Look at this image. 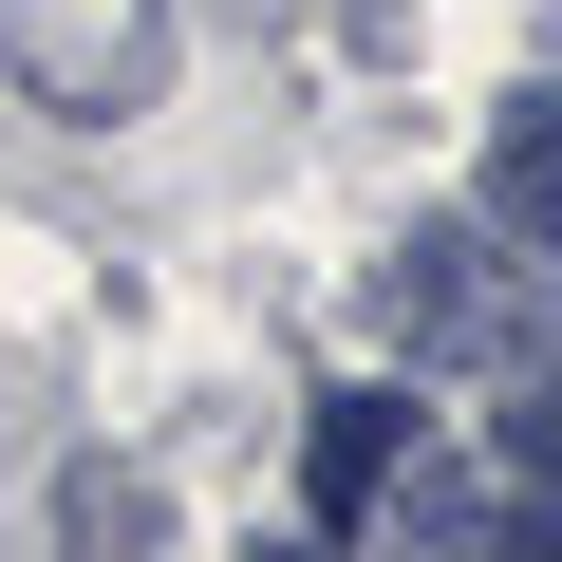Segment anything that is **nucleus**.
Returning <instances> with one entry per match:
<instances>
[{"mask_svg": "<svg viewBox=\"0 0 562 562\" xmlns=\"http://www.w3.org/2000/svg\"><path fill=\"white\" fill-rule=\"evenodd\" d=\"M394 450H413V394H319L301 525H319V543H357V525H375V487H394Z\"/></svg>", "mask_w": 562, "mask_h": 562, "instance_id": "7ed1b4c3", "label": "nucleus"}, {"mask_svg": "<svg viewBox=\"0 0 562 562\" xmlns=\"http://www.w3.org/2000/svg\"><path fill=\"white\" fill-rule=\"evenodd\" d=\"M0 76L76 132H113L169 94V0H0Z\"/></svg>", "mask_w": 562, "mask_h": 562, "instance_id": "f03ea898", "label": "nucleus"}, {"mask_svg": "<svg viewBox=\"0 0 562 562\" xmlns=\"http://www.w3.org/2000/svg\"><path fill=\"white\" fill-rule=\"evenodd\" d=\"M57 525H76V543H150V525H169V506H150V487H132V469H76V487H57Z\"/></svg>", "mask_w": 562, "mask_h": 562, "instance_id": "39448f33", "label": "nucleus"}, {"mask_svg": "<svg viewBox=\"0 0 562 562\" xmlns=\"http://www.w3.org/2000/svg\"><path fill=\"white\" fill-rule=\"evenodd\" d=\"M357 301H375V338H394L413 375H525V357H543V262H525L506 225H413Z\"/></svg>", "mask_w": 562, "mask_h": 562, "instance_id": "f257e3e1", "label": "nucleus"}, {"mask_svg": "<svg viewBox=\"0 0 562 562\" xmlns=\"http://www.w3.org/2000/svg\"><path fill=\"white\" fill-rule=\"evenodd\" d=\"M487 225H506L525 262L562 244V94H543V76H525V94L487 113Z\"/></svg>", "mask_w": 562, "mask_h": 562, "instance_id": "20e7f679", "label": "nucleus"}]
</instances>
